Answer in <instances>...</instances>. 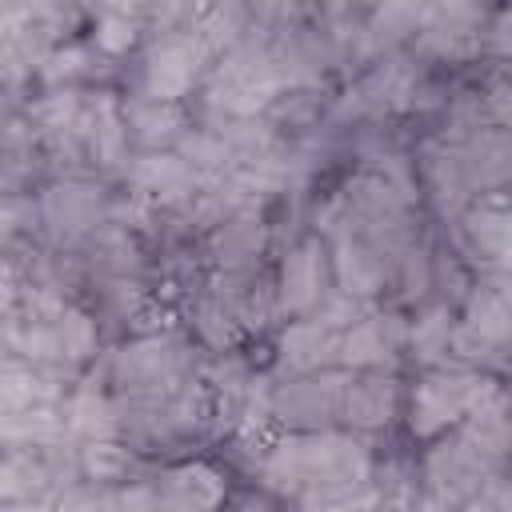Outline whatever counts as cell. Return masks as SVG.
Returning a JSON list of instances; mask_svg holds the SVG:
<instances>
[{"label":"cell","mask_w":512,"mask_h":512,"mask_svg":"<svg viewBox=\"0 0 512 512\" xmlns=\"http://www.w3.org/2000/svg\"><path fill=\"white\" fill-rule=\"evenodd\" d=\"M372 476L368 448L348 436H296L268 452L264 480L296 496L308 512H328L356 496Z\"/></svg>","instance_id":"1"},{"label":"cell","mask_w":512,"mask_h":512,"mask_svg":"<svg viewBox=\"0 0 512 512\" xmlns=\"http://www.w3.org/2000/svg\"><path fill=\"white\" fill-rule=\"evenodd\" d=\"M496 392L492 380L472 376V372H436L412 392V432L416 436H436L456 420H468L488 396Z\"/></svg>","instance_id":"2"},{"label":"cell","mask_w":512,"mask_h":512,"mask_svg":"<svg viewBox=\"0 0 512 512\" xmlns=\"http://www.w3.org/2000/svg\"><path fill=\"white\" fill-rule=\"evenodd\" d=\"M184 344L172 336H152L116 356V380L132 396H168L184 372Z\"/></svg>","instance_id":"3"},{"label":"cell","mask_w":512,"mask_h":512,"mask_svg":"<svg viewBox=\"0 0 512 512\" xmlns=\"http://www.w3.org/2000/svg\"><path fill=\"white\" fill-rule=\"evenodd\" d=\"M464 248L492 272L512 276V200H476L464 212Z\"/></svg>","instance_id":"4"},{"label":"cell","mask_w":512,"mask_h":512,"mask_svg":"<svg viewBox=\"0 0 512 512\" xmlns=\"http://www.w3.org/2000/svg\"><path fill=\"white\" fill-rule=\"evenodd\" d=\"M200 56H204V40L196 32H180V36H164L152 56H148V88L156 100H172L180 96L196 68H200Z\"/></svg>","instance_id":"5"},{"label":"cell","mask_w":512,"mask_h":512,"mask_svg":"<svg viewBox=\"0 0 512 512\" xmlns=\"http://www.w3.org/2000/svg\"><path fill=\"white\" fill-rule=\"evenodd\" d=\"M344 388H348V376H304V380L276 388L272 408H276V416H284L292 424L340 416L344 412Z\"/></svg>","instance_id":"6"},{"label":"cell","mask_w":512,"mask_h":512,"mask_svg":"<svg viewBox=\"0 0 512 512\" xmlns=\"http://www.w3.org/2000/svg\"><path fill=\"white\" fill-rule=\"evenodd\" d=\"M480 340H488L492 348L512 344V276L496 272L484 284L472 288L468 296V320H464Z\"/></svg>","instance_id":"7"},{"label":"cell","mask_w":512,"mask_h":512,"mask_svg":"<svg viewBox=\"0 0 512 512\" xmlns=\"http://www.w3.org/2000/svg\"><path fill=\"white\" fill-rule=\"evenodd\" d=\"M400 344H404V324L396 316H364L360 324H352L344 332L340 356L360 368H380V364L396 360Z\"/></svg>","instance_id":"8"},{"label":"cell","mask_w":512,"mask_h":512,"mask_svg":"<svg viewBox=\"0 0 512 512\" xmlns=\"http://www.w3.org/2000/svg\"><path fill=\"white\" fill-rule=\"evenodd\" d=\"M320 292H324V248L316 240H304L284 260L280 300H284V308L304 312V308L320 304Z\"/></svg>","instance_id":"9"},{"label":"cell","mask_w":512,"mask_h":512,"mask_svg":"<svg viewBox=\"0 0 512 512\" xmlns=\"http://www.w3.org/2000/svg\"><path fill=\"white\" fill-rule=\"evenodd\" d=\"M396 412V384L384 372H364V376H348L344 388V420L356 428H380L388 424V416Z\"/></svg>","instance_id":"10"},{"label":"cell","mask_w":512,"mask_h":512,"mask_svg":"<svg viewBox=\"0 0 512 512\" xmlns=\"http://www.w3.org/2000/svg\"><path fill=\"white\" fill-rule=\"evenodd\" d=\"M340 340H344V332H340L336 324L312 316V320L292 324V328L284 332V344H280V348H284V360H288L296 372H312V368H320L328 356L340 352Z\"/></svg>","instance_id":"11"},{"label":"cell","mask_w":512,"mask_h":512,"mask_svg":"<svg viewBox=\"0 0 512 512\" xmlns=\"http://www.w3.org/2000/svg\"><path fill=\"white\" fill-rule=\"evenodd\" d=\"M44 216L56 232H80L96 216V192L84 184H60L44 200Z\"/></svg>","instance_id":"12"},{"label":"cell","mask_w":512,"mask_h":512,"mask_svg":"<svg viewBox=\"0 0 512 512\" xmlns=\"http://www.w3.org/2000/svg\"><path fill=\"white\" fill-rule=\"evenodd\" d=\"M136 184L144 196H156V200H180L192 192V172L184 160L176 156H148L140 168H136Z\"/></svg>","instance_id":"13"},{"label":"cell","mask_w":512,"mask_h":512,"mask_svg":"<svg viewBox=\"0 0 512 512\" xmlns=\"http://www.w3.org/2000/svg\"><path fill=\"white\" fill-rule=\"evenodd\" d=\"M168 488H172L188 508H196V512H212V508L220 504V496H224V480H220L208 464H188V468L172 472V476H168Z\"/></svg>","instance_id":"14"},{"label":"cell","mask_w":512,"mask_h":512,"mask_svg":"<svg viewBox=\"0 0 512 512\" xmlns=\"http://www.w3.org/2000/svg\"><path fill=\"white\" fill-rule=\"evenodd\" d=\"M116 424H120L116 420V408L100 392H92V388L76 392L72 404H68V416H64V428H76L84 436H108Z\"/></svg>","instance_id":"15"},{"label":"cell","mask_w":512,"mask_h":512,"mask_svg":"<svg viewBox=\"0 0 512 512\" xmlns=\"http://www.w3.org/2000/svg\"><path fill=\"white\" fill-rule=\"evenodd\" d=\"M124 124L136 128V136H144V140H160V136H172V132H176V112H172L168 100L148 96V100H136V104L128 108Z\"/></svg>","instance_id":"16"},{"label":"cell","mask_w":512,"mask_h":512,"mask_svg":"<svg viewBox=\"0 0 512 512\" xmlns=\"http://www.w3.org/2000/svg\"><path fill=\"white\" fill-rule=\"evenodd\" d=\"M448 344H452V324H448V312H444V308H432L424 320H416V328H412V348H416L424 360L448 352Z\"/></svg>","instance_id":"17"},{"label":"cell","mask_w":512,"mask_h":512,"mask_svg":"<svg viewBox=\"0 0 512 512\" xmlns=\"http://www.w3.org/2000/svg\"><path fill=\"white\" fill-rule=\"evenodd\" d=\"M256 240H260V228L256 224H248V220H232V224H224V232H220V260H228V264H240L244 256H252L256 252Z\"/></svg>","instance_id":"18"},{"label":"cell","mask_w":512,"mask_h":512,"mask_svg":"<svg viewBox=\"0 0 512 512\" xmlns=\"http://www.w3.org/2000/svg\"><path fill=\"white\" fill-rule=\"evenodd\" d=\"M84 468H88L96 480H116V476L128 468V452L116 448V444H104V440L96 444V440H92V444L84 448Z\"/></svg>","instance_id":"19"},{"label":"cell","mask_w":512,"mask_h":512,"mask_svg":"<svg viewBox=\"0 0 512 512\" xmlns=\"http://www.w3.org/2000/svg\"><path fill=\"white\" fill-rule=\"evenodd\" d=\"M328 512H388V500H384L380 488H360L356 496H348L344 504H336Z\"/></svg>","instance_id":"20"},{"label":"cell","mask_w":512,"mask_h":512,"mask_svg":"<svg viewBox=\"0 0 512 512\" xmlns=\"http://www.w3.org/2000/svg\"><path fill=\"white\" fill-rule=\"evenodd\" d=\"M456 512H500V508H496L492 492H476V496H472V500H464Z\"/></svg>","instance_id":"21"},{"label":"cell","mask_w":512,"mask_h":512,"mask_svg":"<svg viewBox=\"0 0 512 512\" xmlns=\"http://www.w3.org/2000/svg\"><path fill=\"white\" fill-rule=\"evenodd\" d=\"M408 512H412V508H408Z\"/></svg>","instance_id":"22"}]
</instances>
